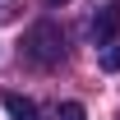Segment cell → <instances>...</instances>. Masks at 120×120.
<instances>
[{"mask_svg":"<svg viewBox=\"0 0 120 120\" xmlns=\"http://www.w3.org/2000/svg\"><path fill=\"white\" fill-rule=\"evenodd\" d=\"M23 56H28L32 65H42V69L60 65V60H65V32H60L56 23H32V28L23 32Z\"/></svg>","mask_w":120,"mask_h":120,"instance_id":"6da1fadb","label":"cell"},{"mask_svg":"<svg viewBox=\"0 0 120 120\" xmlns=\"http://www.w3.org/2000/svg\"><path fill=\"white\" fill-rule=\"evenodd\" d=\"M116 32H120V5H102L92 14V42L106 46V42H116Z\"/></svg>","mask_w":120,"mask_h":120,"instance_id":"7a4b0ae2","label":"cell"},{"mask_svg":"<svg viewBox=\"0 0 120 120\" xmlns=\"http://www.w3.org/2000/svg\"><path fill=\"white\" fill-rule=\"evenodd\" d=\"M5 111H9V120H37V102L23 92H5Z\"/></svg>","mask_w":120,"mask_h":120,"instance_id":"3957f363","label":"cell"},{"mask_svg":"<svg viewBox=\"0 0 120 120\" xmlns=\"http://www.w3.org/2000/svg\"><path fill=\"white\" fill-rule=\"evenodd\" d=\"M97 65H102L106 74H120V42H106L102 56H97Z\"/></svg>","mask_w":120,"mask_h":120,"instance_id":"277c9868","label":"cell"},{"mask_svg":"<svg viewBox=\"0 0 120 120\" xmlns=\"http://www.w3.org/2000/svg\"><path fill=\"white\" fill-rule=\"evenodd\" d=\"M56 120H88V111L79 102H65V106H56Z\"/></svg>","mask_w":120,"mask_h":120,"instance_id":"5b68a950","label":"cell"},{"mask_svg":"<svg viewBox=\"0 0 120 120\" xmlns=\"http://www.w3.org/2000/svg\"><path fill=\"white\" fill-rule=\"evenodd\" d=\"M46 5H69V0H46Z\"/></svg>","mask_w":120,"mask_h":120,"instance_id":"8992f818","label":"cell"}]
</instances>
